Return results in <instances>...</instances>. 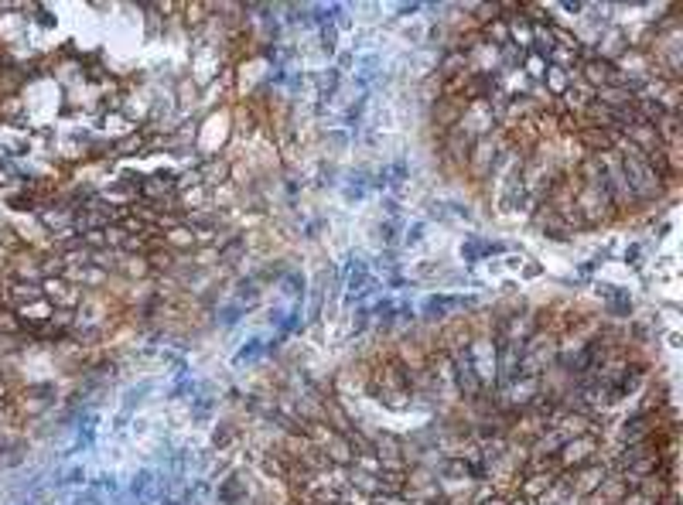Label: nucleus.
Wrapping results in <instances>:
<instances>
[{
	"mask_svg": "<svg viewBox=\"0 0 683 505\" xmlns=\"http://www.w3.org/2000/svg\"><path fill=\"white\" fill-rule=\"evenodd\" d=\"M619 161H622V171H625V181H629V188H632V195L639 201V209L656 199H663L667 184L659 181V174L649 168L646 154H629V157H619Z\"/></svg>",
	"mask_w": 683,
	"mask_h": 505,
	"instance_id": "obj_1",
	"label": "nucleus"
},
{
	"mask_svg": "<svg viewBox=\"0 0 683 505\" xmlns=\"http://www.w3.org/2000/svg\"><path fill=\"white\" fill-rule=\"evenodd\" d=\"M574 205L577 212H581V219H584V226H602V222H608V219H615V205H612V195H608V184H581L574 195Z\"/></svg>",
	"mask_w": 683,
	"mask_h": 505,
	"instance_id": "obj_2",
	"label": "nucleus"
},
{
	"mask_svg": "<svg viewBox=\"0 0 683 505\" xmlns=\"http://www.w3.org/2000/svg\"><path fill=\"white\" fill-rule=\"evenodd\" d=\"M594 451H598V434H581V437H571L564 441L557 451V464L564 471H574V468H584L594 461Z\"/></svg>",
	"mask_w": 683,
	"mask_h": 505,
	"instance_id": "obj_3",
	"label": "nucleus"
},
{
	"mask_svg": "<svg viewBox=\"0 0 683 505\" xmlns=\"http://www.w3.org/2000/svg\"><path fill=\"white\" fill-rule=\"evenodd\" d=\"M577 79L591 86V89H602V86H622V72L615 69V61L608 59H584L577 65Z\"/></svg>",
	"mask_w": 683,
	"mask_h": 505,
	"instance_id": "obj_4",
	"label": "nucleus"
},
{
	"mask_svg": "<svg viewBox=\"0 0 683 505\" xmlns=\"http://www.w3.org/2000/svg\"><path fill=\"white\" fill-rule=\"evenodd\" d=\"M468 304H472V297H458V294H431V297H424L420 314H424V321H444V318H451V314L465 311Z\"/></svg>",
	"mask_w": 683,
	"mask_h": 505,
	"instance_id": "obj_5",
	"label": "nucleus"
},
{
	"mask_svg": "<svg viewBox=\"0 0 683 505\" xmlns=\"http://www.w3.org/2000/svg\"><path fill=\"white\" fill-rule=\"evenodd\" d=\"M472 144H475V137H472L468 130H462V126H451L448 134L441 137V154H444V161H448V164H454V168L465 171L468 154H472Z\"/></svg>",
	"mask_w": 683,
	"mask_h": 505,
	"instance_id": "obj_6",
	"label": "nucleus"
},
{
	"mask_svg": "<svg viewBox=\"0 0 683 505\" xmlns=\"http://www.w3.org/2000/svg\"><path fill=\"white\" fill-rule=\"evenodd\" d=\"M533 226L544 232L547 239H557V243H564V239H571V229L560 222V215L547 205V201H540L537 205V212H533Z\"/></svg>",
	"mask_w": 683,
	"mask_h": 505,
	"instance_id": "obj_7",
	"label": "nucleus"
},
{
	"mask_svg": "<svg viewBox=\"0 0 683 505\" xmlns=\"http://www.w3.org/2000/svg\"><path fill=\"white\" fill-rule=\"evenodd\" d=\"M509 246L506 243H492V239H482V236H465V243H462V260L472 266V263L485 260V256H492V253H506Z\"/></svg>",
	"mask_w": 683,
	"mask_h": 505,
	"instance_id": "obj_8",
	"label": "nucleus"
},
{
	"mask_svg": "<svg viewBox=\"0 0 683 505\" xmlns=\"http://www.w3.org/2000/svg\"><path fill=\"white\" fill-rule=\"evenodd\" d=\"M577 144L588 154H605V151H612L615 134H612V130H602V126H581V130H577Z\"/></svg>",
	"mask_w": 683,
	"mask_h": 505,
	"instance_id": "obj_9",
	"label": "nucleus"
},
{
	"mask_svg": "<svg viewBox=\"0 0 683 505\" xmlns=\"http://www.w3.org/2000/svg\"><path fill=\"white\" fill-rule=\"evenodd\" d=\"M311 82H314V92H318V103H331L342 89V72L335 69V65H328V69H321V72H314Z\"/></svg>",
	"mask_w": 683,
	"mask_h": 505,
	"instance_id": "obj_10",
	"label": "nucleus"
},
{
	"mask_svg": "<svg viewBox=\"0 0 683 505\" xmlns=\"http://www.w3.org/2000/svg\"><path fill=\"white\" fill-rule=\"evenodd\" d=\"M594 103L605 109H629L636 106V96L625 86H602V89H594Z\"/></svg>",
	"mask_w": 683,
	"mask_h": 505,
	"instance_id": "obj_11",
	"label": "nucleus"
},
{
	"mask_svg": "<svg viewBox=\"0 0 683 505\" xmlns=\"http://www.w3.org/2000/svg\"><path fill=\"white\" fill-rule=\"evenodd\" d=\"M594 291H598V297L608 301V311H612L615 318H629V314H632V297H629V291L612 287V284H598Z\"/></svg>",
	"mask_w": 683,
	"mask_h": 505,
	"instance_id": "obj_12",
	"label": "nucleus"
},
{
	"mask_svg": "<svg viewBox=\"0 0 683 505\" xmlns=\"http://www.w3.org/2000/svg\"><path fill=\"white\" fill-rule=\"evenodd\" d=\"M199 171H202L205 188H222V184H229V171H233V164H229V161H219V157H205L202 164H199Z\"/></svg>",
	"mask_w": 683,
	"mask_h": 505,
	"instance_id": "obj_13",
	"label": "nucleus"
},
{
	"mask_svg": "<svg viewBox=\"0 0 683 505\" xmlns=\"http://www.w3.org/2000/svg\"><path fill=\"white\" fill-rule=\"evenodd\" d=\"M373 188V171H352L349 178H345V184H342V199L349 201H362L366 199V191Z\"/></svg>",
	"mask_w": 683,
	"mask_h": 505,
	"instance_id": "obj_14",
	"label": "nucleus"
},
{
	"mask_svg": "<svg viewBox=\"0 0 683 505\" xmlns=\"http://www.w3.org/2000/svg\"><path fill=\"white\" fill-rule=\"evenodd\" d=\"M577 72H567V69H557V65H547V76H544V89L554 96V99H560L564 92L574 86Z\"/></svg>",
	"mask_w": 683,
	"mask_h": 505,
	"instance_id": "obj_15",
	"label": "nucleus"
},
{
	"mask_svg": "<svg viewBox=\"0 0 683 505\" xmlns=\"http://www.w3.org/2000/svg\"><path fill=\"white\" fill-rule=\"evenodd\" d=\"M625 137L632 140L642 154H649L659 147V137H656V126H652V123H632V126H625Z\"/></svg>",
	"mask_w": 683,
	"mask_h": 505,
	"instance_id": "obj_16",
	"label": "nucleus"
},
{
	"mask_svg": "<svg viewBox=\"0 0 683 505\" xmlns=\"http://www.w3.org/2000/svg\"><path fill=\"white\" fill-rule=\"evenodd\" d=\"M164 246H168L171 253H178V249H195V246H199V239H195L191 226L178 222V226H171V229L164 232Z\"/></svg>",
	"mask_w": 683,
	"mask_h": 505,
	"instance_id": "obj_17",
	"label": "nucleus"
},
{
	"mask_svg": "<svg viewBox=\"0 0 683 505\" xmlns=\"http://www.w3.org/2000/svg\"><path fill=\"white\" fill-rule=\"evenodd\" d=\"M519 72L527 76V82H544V76H547V59H544V55H537V51L529 48V51H523Z\"/></svg>",
	"mask_w": 683,
	"mask_h": 505,
	"instance_id": "obj_18",
	"label": "nucleus"
},
{
	"mask_svg": "<svg viewBox=\"0 0 683 505\" xmlns=\"http://www.w3.org/2000/svg\"><path fill=\"white\" fill-rule=\"evenodd\" d=\"M236 304H243L246 311L253 304H260V276H246V280H239V287H236Z\"/></svg>",
	"mask_w": 683,
	"mask_h": 505,
	"instance_id": "obj_19",
	"label": "nucleus"
},
{
	"mask_svg": "<svg viewBox=\"0 0 683 505\" xmlns=\"http://www.w3.org/2000/svg\"><path fill=\"white\" fill-rule=\"evenodd\" d=\"M264 352H270V345H264V338H260V335L249 338L246 345L236 352V366H243V362H253V359H260Z\"/></svg>",
	"mask_w": 683,
	"mask_h": 505,
	"instance_id": "obj_20",
	"label": "nucleus"
},
{
	"mask_svg": "<svg viewBox=\"0 0 683 505\" xmlns=\"http://www.w3.org/2000/svg\"><path fill=\"white\" fill-rule=\"evenodd\" d=\"M239 495H243V475H229V478H226V485L219 489V502H222V505H236V502H239Z\"/></svg>",
	"mask_w": 683,
	"mask_h": 505,
	"instance_id": "obj_21",
	"label": "nucleus"
},
{
	"mask_svg": "<svg viewBox=\"0 0 683 505\" xmlns=\"http://www.w3.org/2000/svg\"><path fill=\"white\" fill-rule=\"evenodd\" d=\"M376 236H379V243L387 246H397L400 243V219H387V222H379L376 226Z\"/></svg>",
	"mask_w": 683,
	"mask_h": 505,
	"instance_id": "obj_22",
	"label": "nucleus"
},
{
	"mask_svg": "<svg viewBox=\"0 0 683 505\" xmlns=\"http://www.w3.org/2000/svg\"><path fill=\"white\" fill-rule=\"evenodd\" d=\"M318 38H321V51H325L328 59H331V55L339 51V28L328 21V24H321V28H318Z\"/></svg>",
	"mask_w": 683,
	"mask_h": 505,
	"instance_id": "obj_23",
	"label": "nucleus"
},
{
	"mask_svg": "<svg viewBox=\"0 0 683 505\" xmlns=\"http://www.w3.org/2000/svg\"><path fill=\"white\" fill-rule=\"evenodd\" d=\"M243 314H246V307H243V304H236V301H233V304L219 307V314H216V318H219V324H222V328H233V324L239 321Z\"/></svg>",
	"mask_w": 683,
	"mask_h": 505,
	"instance_id": "obj_24",
	"label": "nucleus"
},
{
	"mask_svg": "<svg viewBox=\"0 0 683 505\" xmlns=\"http://www.w3.org/2000/svg\"><path fill=\"white\" fill-rule=\"evenodd\" d=\"M205 191H209L205 184H199V188H188V191L178 195V205H181L185 212H191V205H202V201H205Z\"/></svg>",
	"mask_w": 683,
	"mask_h": 505,
	"instance_id": "obj_25",
	"label": "nucleus"
},
{
	"mask_svg": "<svg viewBox=\"0 0 683 505\" xmlns=\"http://www.w3.org/2000/svg\"><path fill=\"white\" fill-rule=\"evenodd\" d=\"M212 406H216V399L212 396H199L195 399V406H191V420H209Z\"/></svg>",
	"mask_w": 683,
	"mask_h": 505,
	"instance_id": "obj_26",
	"label": "nucleus"
},
{
	"mask_svg": "<svg viewBox=\"0 0 683 505\" xmlns=\"http://www.w3.org/2000/svg\"><path fill=\"white\" fill-rule=\"evenodd\" d=\"M424 232H427V222H414V226H407V229H404V243L407 246L424 243Z\"/></svg>",
	"mask_w": 683,
	"mask_h": 505,
	"instance_id": "obj_27",
	"label": "nucleus"
},
{
	"mask_svg": "<svg viewBox=\"0 0 683 505\" xmlns=\"http://www.w3.org/2000/svg\"><path fill=\"white\" fill-rule=\"evenodd\" d=\"M236 434H233V424H222V430H216V437H212V444L216 447H226L229 441H233Z\"/></svg>",
	"mask_w": 683,
	"mask_h": 505,
	"instance_id": "obj_28",
	"label": "nucleus"
},
{
	"mask_svg": "<svg viewBox=\"0 0 683 505\" xmlns=\"http://www.w3.org/2000/svg\"><path fill=\"white\" fill-rule=\"evenodd\" d=\"M420 11H424V4H400V7H397V14H400V17H404V14H420Z\"/></svg>",
	"mask_w": 683,
	"mask_h": 505,
	"instance_id": "obj_29",
	"label": "nucleus"
},
{
	"mask_svg": "<svg viewBox=\"0 0 683 505\" xmlns=\"http://www.w3.org/2000/svg\"><path fill=\"white\" fill-rule=\"evenodd\" d=\"M560 11H567V14H584V4H574V0H564V4H560Z\"/></svg>",
	"mask_w": 683,
	"mask_h": 505,
	"instance_id": "obj_30",
	"label": "nucleus"
},
{
	"mask_svg": "<svg viewBox=\"0 0 683 505\" xmlns=\"http://www.w3.org/2000/svg\"><path fill=\"white\" fill-rule=\"evenodd\" d=\"M639 253H642L639 246H632V249H625V263H632V266H639Z\"/></svg>",
	"mask_w": 683,
	"mask_h": 505,
	"instance_id": "obj_31",
	"label": "nucleus"
},
{
	"mask_svg": "<svg viewBox=\"0 0 683 505\" xmlns=\"http://www.w3.org/2000/svg\"><path fill=\"white\" fill-rule=\"evenodd\" d=\"M479 505H506V499H499V495H489L485 502H479Z\"/></svg>",
	"mask_w": 683,
	"mask_h": 505,
	"instance_id": "obj_32",
	"label": "nucleus"
}]
</instances>
